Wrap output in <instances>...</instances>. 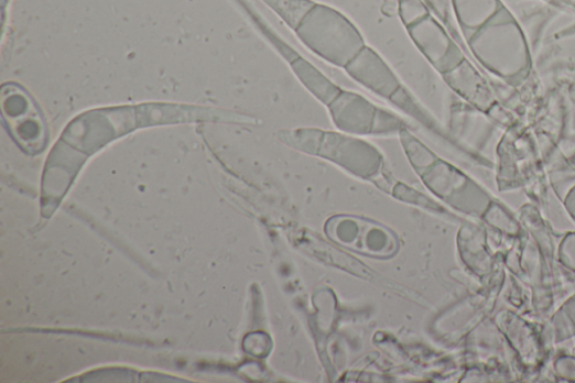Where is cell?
<instances>
[{"mask_svg": "<svg viewBox=\"0 0 575 383\" xmlns=\"http://www.w3.org/2000/svg\"><path fill=\"white\" fill-rule=\"evenodd\" d=\"M291 28L297 30L316 4L311 0H264Z\"/></svg>", "mask_w": 575, "mask_h": 383, "instance_id": "cell-3", "label": "cell"}, {"mask_svg": "<svg viewBox=\"0 0 575 383\" xmlns=\"http://www.w3.org/2000/svg\"><path fill=\"white\" fill-rule=\"evenodd\" d=\"M300 37L323 58L354 61L364 48V40L356 26L340 13L315 6L296 30Z\"/></svg>", "mask_w": 575, "mask_h": 383, "instance_id": "cell-1", "label": "cell"}, {"mask_svg": "<svg viewBox=\"0 0 575 383\" xmlns=\"http://www.w3.org/2000/svg\"><path fill=\"white\" fill-rule=\"evenodd\" d=\"M294 66L305 85L324 102L329 103L338 96V89L310 64L300 61V64Z\"/></svg>", "mask_w": 575, "mask_h": 383, "instance_id": "cell-4", "label": "cell"}, {"mask_svg": "<svg viewBox=\"0 0 575 383\" xmlns=\"http://www.w3.org/2000/svg\"><path fill=\"white\" fill-rule=\"evenodd\" d=\"M455 9L464 25L480 29L502 8L498 0H455Z\"/></svg>", "mask_w": 575, "mask_h": 383, "instance_id": "cell-2", "label": "cell"}]
</instances>
